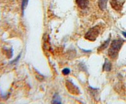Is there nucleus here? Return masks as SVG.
<instances>
[{
    "label": "nucleus",
    "instance_id": "obj_9",
    "mask_svg": "<svg viewBox=\"0 0 126 104\" xmlns=\"http://www.w3.org/2000/svg\"><path fill=\"white\" fill-rule=\"evenodd\" d=\"M52 104H61L62 102L61 100V97H59V95H57V93L54 95L53 97V100H52Z\"/></svg>",
    "mask_w": 126,
    "mask_h": 104
},
{
    "label": "nucleus",
    "instance_id": "obj_12",
    "mask_svg": "<svg viewBox=\"0 0 126 104\" xmlns=\"http://www.w3.org/2000/svg\"><path fill=\"white\" fill-rule=\"evenodd\" d=\"M20 57H21V53H20V55H19L18 56V57L17 58H16L15 59V60H13V61H12V63H15V62H16V61H18L19 60V59L20 58Z\"/></svg>",
    "mask_w": 126,
    "mask_h": 104
},
{
    "label": "nucleus",
    "instance_id": "obj_8",
    "mask_svg": "<svg viewBox=\"0 0 126 104\" xmlns=\"http://www.w3.org/2000/svg\"><path fill=\"white\" fill-rule=\"evenodd\" d=\"M110 38H108L107 40H106L105 41H104L103 43L100 45V46L98 48V51H103L105 49H106L107 48L108 45L109 44V42H110Z\"/></svg>",
    "mask_w": 126,
    "mask_h": 104
},
{
    "label": "nucleus",
    "instance_id": "obj_11",
    "mask_svg": "<svg viewBox=\"0 0 126 104\" xmlns=\"http://www.w3.org/2000/svg\"><path fill=\"white\" fill-rule=\"evenodd\" d=\"M71 72L70 69H68V68H65V69H63L62 70V73H63V75H69Z\"/></svg>",
    "mask_w": 126,
    "mask_h": 104
},
{
    "label": "nucleus",
    "instance_id": "obj_7",
    "mask_svg": "<svg viewBox=\"0 0 126 104\" xmlns=\"http://www.w3.org/2000/svg\"><path fill=\"white\" fill-rule=\"evenodd\" d=\"M107 2L108 0H98V6L101 10L104 11L106 10Z\"/></svg>",
    "mask_w": 126,
    "mask_h": 104
},
{
    "label": "nucleus",
    "instance_id": "obj_10",
    "mask_svg": "<svg viewBox=\"0 0 126 104\" xmlns=\"http://www.w3.org/2000/svg\"><path fill=\"white\" fill-rule=\"evenodd\" d=\"M28 3H29V0H22V14L24 15V11L25 8L27 6Z\"/></svg>",
    "mask_w": 126,
    "mask_h": 104
},
{
    "label": "nucleus",
    "instance_id": "obj_3",
    "mask_svg": "<svg viewBox=\"0 0 126 104\" xmlns=\"http://www.w3.org/2000/svg\"><path fill=\"white\" fill-rule=\"evenodd\" d=\"M66 87L67 88V90L69 91L73 95H79L80 91L77 86L75 85L73 82L70 81H67L66 83Z\"/></svg>",
    "mask_w": 126,
    "mask_h": 104
},
{
    "label": "nucleus",
    "instance_id": "obj_5",
    "mask_svg": "<svg viewBox=\"0 0 126 104\" xmlns=\"http://www.w3.org/2000/svg\"><path fill=\"white\" fill-rule=\"evenodd\" d=\"M76 3L79 8L84 10L87 8L89 4V0H76Z\"/></svg>",
    "mask_w": 126,
    "mask_h": 104
},
{
    "label": "nucleus",
    "instance_id": "obj_1",
    "mask_svg": "<svg viewBox=\"0 0 126 104\" xmlns=\"http://www.w3.org/2000/svg\"><path fill=\"white\" fill-rule=\"evenodd\" d=\"M123 43L124 40H122V39H117V40H114L112 41L109 51H108V54L110 58H116L119 51H120L123 45Z\"/></svg>",
    "mask_w": 126,
    "mask_h": 104
},
{
    "label": "nucleus",
    "instance_id": "obj_14",
    "mask_svg": "<svg viewBox=\"0 0 126 104\" xmlns=\"http://www.w3.org/2000/svg\"><path fill=\"white\" fill-rule=\"evenodd\" d=\"M122 34H123V35L124 36V37L126 38V32H122Z\"/></svg>",
    "mask_w": 126,
    "mask_h": 104
},
{
    "label": "nucleus",
    "instance_id": "obj_6",
    "mask_svg": "<svg viewBox=\"0 0 126 104\" xmlns=\"http://www.w3.org/2000/svg\"><path fill=\"white\" fill-rule=\"evenodd\" d=\"M112 69V64L110 63V61H109L107 59H105V63L103 65V70L104 71H109Z\"/></svg>",
    "mask_w": 126,
    "mask_h": 104
},
{
    "label": "nucleus",
    "instance_id": "obj_4",
    "mask_svg": "<svg viewBox=\"0 0 126 104\" xmlns=\"http://www.w3.org/2000/svg\"><path fill=\"white\" fill-rule=\"evenodd\" d=\"M110 5L114 10L117 11H119L122 9V3L119 2L117 0H110Z\"/></svg>",
    "mask_w": 126,
    "mask_h": 104
},
{
    "label": "nucleus",
    "instance_id": "obj_13",
    "mask_svg": "<svg viewBox=\"0 0 126 104\" xmlns=\"http://www.w3.org/2000/svg\"><path fill=\"white\" fill-rule=\"evenodd\" d=\"M81 50H83V51H85V52H91V51H92V50H84V49H81Z\"/></svg>",
    "mask_w": 126,
    "mask_h": 104
},
{
    "label": "nucleus",
    "instance_id": "obj_2",
    "mask_svg": "<svg viewBox=\"0 0 126 104\" xmlns=\"http://www.w3.org/2000/svg\"><path fill=\"white\" fill-rule=\"evenodd\" d=\"M100 33V28L98 26H95L94 27L90 29L88 32L85 34V38L86 40L91 41H94L96 40Z\"/></svg>",
    "mask_w": 126,
    "mask_h": 104
}]
</instances>
